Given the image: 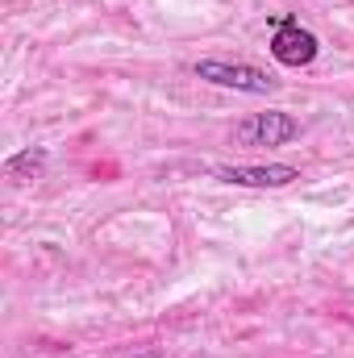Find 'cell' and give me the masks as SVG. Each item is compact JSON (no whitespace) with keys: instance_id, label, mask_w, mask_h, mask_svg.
Here are the masks:
<instances>
[{"instance_id":"cell-1","label":"cell","mask_w":354,"mask_h":358,"mask_svg":"<svg viewBox=\"0 0 354 358\" xmlns=\"http://www.w3.org/2000/svg\"><path fill=\"white\" fill-rule=\"evenodd\" d=\"M271 25H275V34H271V55H275V63H283V67H309V63L321 55L317 34L304 29L296 17H271Z\"/></svg>"},{"instance_id":"cell-2","label":"cell","mask_w":354,"mask_h":358,"mask_svg":"<svg viewBox=\"0 0 354 358\" xmlns=\"http://www.w3.org/2000/svg\"><path fill=\"white\" fill-rule=\"evenodd\" d=\"M192 71H196V80L217 84V88L250 92V96H267V92H275V80H271L267 71H259V67H250V63H221V59H204V63H196Z\"/></svg>"},{"instance_id":"cell-3","label":"cell","mask_w":354,"mask_h":358,"mask_svg":"<svg viewBox=\"0 0 354 358\" xmlns=\"http://www.w3.org/2000/svg\"><path fill=\"white\" fill-rule=\"evenodd\" d=\"M234 138H238V146H288L292 138H300V121L292 113H279V108L250 113L246 121H238Z\"/></svg>"},{"instance_id":"cell-4","label":"cell","mask_w":354,"mask_h":358,"mask_svg":"<svg viewBox=\"0 0 354 358\" xmlns=\"http://www.w3.org/2000/svg\"><path fill=\"white\" fill-rule=\"evenodd\" d=\"M221 183H238V187H288L296 183L300 171L288 163H267V167H217Z\"/></svg>"},{"instance_id":"cell-5","label":"cell","mask_w":354,"mask_h":358,"mask_svg":"<svg viewBox=\"0 0 354 358\" xmlns=\"http://www.w3.org/2000/svg\"><path fill=\"white\" fill-rule=\"evenodd\" d=\"M42 171H46V150L42 146H29V150L4 159V179H13V183H25V179L42 176Z\"/></svg>"},{"instance_id":"cell-6","label":"cell","mask_w":354,"mask_h":358,"mask_svg":"<svg viewBox=\"0 0 354 358\" xmlns=\"http://www.w3.org/2000/svg\"><path fill=\"white\" fill-rule=\"evenodd\" d=\"M134 358H167V355H159V350H142V355H134Z\"/></svg>"}]
</instances>
